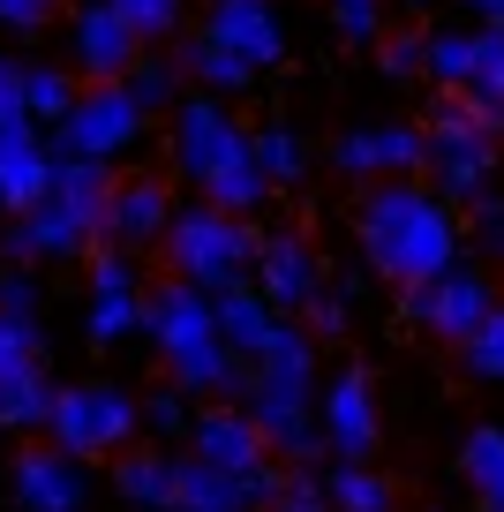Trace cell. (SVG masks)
Returning <instances> with one entry per match:
<instances>
[{
	"mask_svg": "<svg viewBox=\"0 0 504 512\" xmlns=\"http://www.w3.org/2000/svg\"><path fill=\"white\" fill-rule=\"evenodd\" d=\"M362 256L369 272H384L399 294L429 287L459 264V219L452 204H437L414 181H384V189L362 196Z\"/></svg>",
	"mask_w": 504,
	"mask_h": 512,
	"instance_id": "obj_1",
	"label": "cell"
},
{
	"mask_svg": "<svg viewBox=\"0 0 504 512\" xmlns=\"http://www.w3.org/2000/svg\"><path fill=\"white\" fill-rule=\"evenodd\" d=\"M143 332H151L158 354L174 362V384L189 400L196 392H219V400H241V392H249V362L226 354L219 324H211V294L166 279L158 294H143Z\"/></svg>",
	"mask_w": 504,
	"mask_h": 512,
	"instance_id": "obj_2",
	"label": "cell"
},
{
	"mask_svg": "<svg viewBox=\"0 0 504 512\" xmlns=\"http://www.w3.org/2000/svg\"><path fill=\"white\" fill-rule=\"evenodd\" d=\"M106 166L91 159H53V181L31 211H16V226L0 234V256L8 264H31V256H83L98 241V219H106Z\"/></svg>",
	"mask_w": 504,
	"mask_h": 512,
	"instance_id": "obj_3",
	"label": "cell"
},
{
	"mask_svg": "<svg viewBox=\"0 0 504 512\" xmlns=\"http://www.w3.org/2000/svg\"><path fill=\"white\" fill-rule=\"evenodd\" d=\"M497 166H504L497 128H489L459 91H437V113H429V128H422L429 196H437V204H482L489 181H497Z\"/></svg>",
	"mask_w": 504,
	"mask_h": 512,
	"instance_id": "obj_4",
	"label": "cell"
},
{
	"mask_svg": "<svg viewBox=\"0 0 504 512\" xmlns=\"http://www.w3.org/2000/svg\"><path fill=\"white\" fill-rule=\"evenodd\" d=\"M158 241H166V264H174L181 287L226 294V287H249L256 241H264V234H249V219H226V211H211V204H189V211L166 219Z\"/></svg>",
	"mask_w": 504,
	"mask_h": 512,
	"instance_id": "obj_5",
	"label": "cell"
},
{
	"mask_svg": "<svg viewBox=\"0 0 504 512\" xmlns=\"http://www.w3.org/2000/svg\"><path fill=\"white\" fill-rule=\"evenodd\" d=\"M38 430L53 437V452L91 460V452H121L143 422H136V400H128V392H113V384H61Z\"/></svg>",
	"mask_w": 504,
	"mask_h": 512,
	"instance_id": "obj_6",
	"label": "cell"
},
{
	"mask_svg": "<svg viewBox=\"0 0 504 512\" xmlns=\"http://www.w3.org/2000/svg\"><path fill=\"white\" fill-rule=\"evenodd\" d=\"M136 136H143V106L128 98V83H91V91H76V106H68L61 151H53V159H91V166H106V159H121Z\"/></svg>",
	"mask_w": 504,
	"mask_h": 512,
	"instance_id": "obj_7",
	"label": "cell"
},
{
	"mask_svg": "<svg viewBox=\"0 0 504 512\" xmlns=\"http://www.w3.org/2000/svg\"><path fill=\"white\" fill-rule=\"evenodd\" d=\"M399 309H407L422 332H437V339H459L467 347L474 332H482V317L497 309V294H489V279L482 272H467V264H452L444 279H429V287H407L399 294Z\"/></svg>",
	"mask_w": 504,
	"mask_h": 512,
	"instance_id": "obj_8",
	"label": "cell"
},
{
	"mask_svg": "<svg viewBox=\"0 0 504 512\" xmlns=\"http://www.w3.org/2000/svg\"><path fill=\"white\" fill-rule=\"evenodd\" d=\"M174 159H181V174L204 189L211 174H226L234 159H249V136L234 128V113H226L219 98H189L181 121H174Z\"/></svg>",
	"mask_w": 504,
	"mask_h": 512,
	"instance_id": "obj_9",
	"label": "cell"
},
{
	"mask_svg": "<svg viewBox=\"0 0 504 512\" xmlns=\"http://www.w3.org/2000/svg\"><path fill=\"white\" fill-rule=\"evenodd\" d=\"M204 38H211V46H226L234 61H249V68H271L286 53V23H279L271 0H211Z\"/></svg>",
	"mask_w": 504,
	"mask_h": 512,
	"instance_id": "obj_10",
	"label": "cell"
},
{
	"mask_svg": "<svg viewBox=\"0 0 504 512\" xmlns=\"http://www.w3.org/2000/svg\"><path fill=\"white\" fill-rule=\"evenodd\" d=\"M68 46H76V68L91 83H121L136 68V31L113 16V0H83L76 23H68Z\"/></svg>",
	"mask_w": 504,
	"mask_h": 512,
	"instance_id": "obj_11",
	"label": "cell"
},
{
	"mask_svg": "<svg viewBox=\"0 0 504 512\" xmlns=\"http://www.w3.org/2000/svg\"><path fill=\"white\" fill-rule=\"evenodd\" d=\"M324 272H316V249L301 234H264L256 241V294L271 309H309Z\"/></svg>",
	"mask_w": 504,
	"mask_h": 512,
	"instance_id": "obj_12",
	"label": "cell"
},
{
	"mask_svg": "<svg viewBox=\"0 0 504 512\" xmlns=\"http://www.w3.org/2000/svg\"><path fill=\"white\" fill-rule=\"evenodd\" d=\"M324 452H339V460H362L369 445H377V392H369V369H339L324 392Z\"/></svg>",
	"mask_w": 504,
	"mask_h": 512,
	"instance_id": "obj_13",
	"label": "cell"
},
{
	"mask_svg": "<svg viewBox=\"0 0 504 512\" xmlns=\"http://www.w3.org/2000/svg\"><path fill=\"white\" fill-rule=\"evenodd\" d=\"M166 219H174L166 181H121V189H106V219H98V234H106L121 256H136V249H151V241L166 234Z\"/></svg>",
	"mask_w": 504,
	"mask_h": 512,
	"instance_id": "obj_14",
	"label": "cell"
},
{
	"mask_svg": "<svg viewBox=\"0 0 504 512\" xmlns=\"http://www.w3.org/2000/svg\"><path fill=\"white\" fill-rule=\"evenodd\" d=\"M189 460L219 467V475H249V467H264V437H256V422L241 415V407H211V415L189 422Z\"/></svg>",
	"mask_w": 504,
	"mask_h": 512,
	"instance_id": "obj_15",
	"label": "cell"
},
{
	"mask_svg": "<svg viewBox=\"0 0 504 512\" xmlns=\"http://www.w3.org/2000/svg\"><path fill=\"white\" fill-rule=\"evenodd\" d=\"M16 505L23 512H83V460H68V452H53V445H38V452H23L16 460Z\"/></svg>",
	"mask_w": 504,
	"mask_h": 512,
	"instance_id": "obj_16",
	"label": "cell"
},
{
	"mask_svg": "<svg viewBox=\"0 0 504 512\" xmlns=\"http://www.w3.org/2000/svg\"><path fill=\"white\" fill-rule=\"evenodd\" d=\"M414 166H422V128H407V121H377V128H347V136H339V174L399 181V174H414Z\"/></svg>",
	"mask_w": 504,
	"mask_h": 512,
	"instance_id": "obj_17",
	"label": "cell"
},
{
	"mask_svg": "<svg viewBox=\"0 0 504 512\" xmlns=\"http://www.w3.org/2000/svg\"><path fill=\"white\" fill-rule=\"evenodd\" d=\"M53 181V151L38 144V128H0V211H31Z\"/></svg>",
	"mask_w": 504,
	"mask_h": 512,
	"instance_id": "obj_18",
	"label": "cell"
},
{
	"mask_svg": "<svg viewBox=\"0 0 504 512\" xmlns=\"http://www.w3.org/2000/svg\"><path fill=\"white\" fill-rule=\"evenodd\" d=\"M211 324H219V339H226L234 362H256L264 339L279 332V309H271L256 287H226V294H211Z\"/></svg>",
	"mask_w": 504,
	"mask_h": 512,
	"instance_id": "obj_19",
	"label": "cell"
},
{
	"mask_svg": "<svg viewBox=\"0 0 504 512\" xmlns=\"http://www.w3.org/2000/svg\"><path fill=\"white\" fill-rule=\"evenodd\" d=\"M459 98H467V106L504 136V31H497V23H482V31H474V83H467Z\"/></svg>",
	"mask_w": 504,
	"mask_h": 512,
	"instance_id": "obj_20",
	"label": "cell"
},
{
	"mask_svg": "<svg viewBox=\"0 0 504 512\" xmlns=\"http://www.w3.org/2000/svg\"><path fill=\"white\" fill-rule=\"evenodd\" d=\"M174 512H241V475L204 460H174Z\"/></svg>",
	"mask_w": 504,
	"mask_h": 512,
	"instance_id": "obj_21",
	"label": "cell"
},
{
	"mask_svg": "<svg viewBox=\"0 0 504 512\" xmlns=\"http://www.w3.org/2000/svg\"><path fill=\"white\" fill-rule=\"evenodd\" d=\"M249 159H256V174H264V189H294L301 166H309V151H301V136L286 121H264L249 136Z\"/></svg>",
	"mask_w": 504,
	"mask_h": 512,
	"instance_id": "obj_22",
	"label": "cell"
},
{
	"mask_svg": "<svg viewBox=\"0 0 504 512\" xmlns=\"http://www.w3.org/2000/svg\"><path fill=\"white\" fill-rule=\"evenodd\" d=\"M113 490H121V505H136V512H174V460L136 452V460H121Z\"/></svg>",
	"mask_w": 504,
	"mask_h": 512,
	"instance_id": "obj_23",
	"label": "cell"
},
{
	"mask_svg": "<svg viewBox=\"0 0 504 512\" xmlns=\"http://www.w3.org/2000/svg\"><path fill=\"white\" fill-rule=\"evenodd\" d=\"M324 505L331 512H392V482L369 475L362 460H339V467H331V482H324Z\"/></svg>",
	"mask_w": 504,
	"mask_h": 512,
	"instance_id": "obj_24",
	"label": "cell"
},
{
	"mask_svg": "<svg viewBox=\"0 0 504 512\" xmlns=\"http://www.w3.org/2000/svg\"><path fill=\"white\" fill-rule=\"evenodd\" d=\"M467 482L482 490V512H504V430L497 422L467 430Z\"/></svg>",
	"mask_w": 504,
	"mask_h": 512,
	"instance_id": "obj_25",
	"label": "cell"
},
{
	"mask_svg": "<svg viewBox=\"0 0 504 512\" xmlns=\"http://www.w3.org/2000/svg\"><path fill=\"white\" fill-rule=\"evenodd\" d=\"M46 407H53L46 369H31V377H0V430H38Z\"/></svg>",
	"mask_w": 504,
	"mask_h": 512,
	"instance_id": "obj_26",
	"label": "cell"
},
{
	"mask_svg": "<svg viewBox=\"0 0 504 512\" xmlns=\"http://www.w3.org/2000/svg\"><path fill=\"white\" fill-rule=\"evenodd\" d=\"M422 68L437 76V91H467L474 83V31H429Z\"/></svg>",
	"mask_w": 504,
	"mask_h": 512,
	"instance_id": "obj_27",
	"label": "cell"
},
{
	"mask_svg": "<svg viewBox=\"0 0 504 512\" xmlns=\"http://www.w3.org/2000/svg\"><path fill=\"white\" fill-rule=\"evenodd\" d=\"M68 106H76V83H68L61 68L23 61V113H31V128L38 121H68Z\"/></svg>",
	"mask_w": 504,
	"mask_h": 512,
	"instance_id": "obj_28",
	"label": "cell"
},
{
	"mask_svg": "<svg viewBox=\"0 0 504 512\" xmlns=\"http://www.w3.org/2000/svg\"><path fill=\"white\" fill-rule=\"evenodd\" d=\"M31 369H46V332H38V317L0 309V377H31Z\"/></svg>",
	"mask_w": 504,
	"mask_h": 512,
	"instance_id": "obj_29",
	"label": "cell"
},
{
	"mask_svg": "<svg viewBox=\"0 0 504 512\" xmlns=\"http://www.w3.org/2000/svg\"><path fill=\"white\" fill-rule=\"evenodd\" d=\"M174 68H196V76H204L211 91H241V83L256 76L249 61H234V53H226V46H211V38H189V46H181V61H174Z\"/></svg>",
	"mask_w": 504,
	"mask_h": 512,
	"instance_id": "obj_30",
	"label": "cell"
},
{
	"mask_svg": "<svg viewBox=\"0 0 504 512\" xmlns=\"http://www.w3.org/2000/svg\"><path fill=\"white\" fill-rule=\"evenodd\" d=\"M331 8V31L347 38V46H377L384 38V8H392V0H324Z\"/></svg>",
	"mask_w": 504,
	"mask_h": 512,
	"instance_id": "obj_31",
	"label": "cell"
},
{
	"mask_svg": "<svg viewBox=\"0 0 504 512\" xmlns=\"http://www.w3.org/2000/svg\"><path fill=\"white\" fill-rule=\"evenodd\" d=\"M136 324H143L136 294H91V317H83V332H91V339H106V347H113V339L136 332Z\"/></svg>",
	"mask_w": 504,
	"mask_h": 512,
	"instance_id": "obj_32",
	"label": "cell"
},
{
	"mask_svg": "<svg viewBox=\"0 0 504 512\" xmlns=\"http://www.w3.org/2000/svg\"><path fill=\"white\" fill-rule=\"evenodd\" d=\"M467 369L474 377H489V384H504V302L482 317V332L467 339Z\"/></svg>",
	"mask_w": 504,
	"mask_h": 512,
	"instance_id": "obj_33",
	"label": "cell"
},
{
	"mask_svg": "<svg viewBox=\"0 0 504 512\" xmlns=\"http://www.w3.org/2000/svg\"><path fill=\"white\" fill-rule=\"evenodd\" d=\"M113 16H121L128 31H136V46H143V38H166L181 23V0H113Z\"/></svg>",
	"mask_w": 504,
	"mask_h": 512,
	"instance_id": "obj_34",
	"label": "cell"
},
{
	"mask_svg": "<svg viewBox=\"0 0 504 512\" xmlns=\"http://www.w3.org/2000/svg\"><path fill=\"white\" fill-rule=\"evenodd\" d=\"M347 279H339V287H316V302L309 309H301V332H309V339H339V332H347Z\"/></svg>",
	"mask_w": 504,
	"mask_h": 512,
	"instance_id": "obj_35",
	"label": "cell"
},
{
	"mask_svg": "<svg viewBox=\"0 0 504 512\" xmlns=\"http://www.w3.org/2000/svg\"><path fill=\"white\" fill-rule=\"evenodd\" d=\"M136 422H143V430H158V437L189 430V392H181V384H158L151 400H136Z\"/></svg>",
	"mask_w": 504,
	"mask_h": 512,
	"instance_id": "obj_36",
	"label": "cell"
},
{
	"mask_svg": "<svg viewBox=\"0 0 504 512\" xmlns=\"http://www.w3.org/2000/svg\"><path fill=\"white\" fill-rule=\"evenodd\" d=\"M422 53H429V31H392V38H377V68H384V76H422Z\"/></svg>",
	"mask_w": 504,
	"mask_h": 512,
	"instance_id": "obj_37",
	"label": "cell"
},
{
	"mask_svg": "<svg viewBox=\"0 0 504 512\" xmlns=\"http://www.w3.org/2000/svg\"><path fill=\"white\" fill-rule=\"evenodd\" d=\"M467 226H474V249L489 256V264H504V196L489 189L482 204H467Z\"/></svg>",
	"mask_w": 504,
	"mask_h": 512,
	"instance_id": "obj_38",
	"label": "cell"
},
{
	"mask_svg": "<svg viewBox=\"0 0 504 512\" xmlns=\"http://www.w3.org/2000/svg\"><path fill=\"white\" fill-rule=\"evenodd\" d=\"M128 98H136L143 113L174 106V61H136V68H128Z\"/></svg>",
	"mask_w": 504,
	"mask_h": 512,
	"instance_id": "obj_39",
	"label": "cell"
},
{
	"mask_svg": "<svg viewBox=\"0 0 504 512\" xmlns=\"http://www.w3.org/2000/svg\"><path fill=\"white\" fill-rule=\"evenodd\" d=\"M286 497V467L279 460H264V467H249L241 475V512H271Z\"/></svg>",
	"mask_w": 504,
	"mask_h": 512,
	"instance_id": "obj_40",
	"label": "cell"
},
{
	"mask_svg": "<svg viewBox=\"0 0 504 512\" xmlns=\"http://www.w3.org/2000/svg\"><path fill=\"white\" fill-rule=\"evenodd\" d=\"M91 294H136V256L98 249V256H91Z\"/></svg>",
	"mask_w": 504,
	"mask_h": 512,
	"instance_id": "obj_41",
	"label": "cell"
},
{
	"mask_svg": "<svg viewBox=\"0 0 504 512\" xmlns=\"http://www.w3.org/2000/svg\"><path fill=\"white\" fill-rule=\"evenodd\" d=\"M271 512H331V505H324V482H316L309 467H294V475H286V497H279Z\"/></svg>",
	"mask_w": 504,
	"mask_h": 512,
	"instance_id": "obj_42",
	"label": "cell"
},
{
	"mask_svg": "<svg viewBox=\"0 0 504 512\" xmlns=\"http://www.w3.org/2000/svg\"><path fill=\"white\" fill-rule=\"evenodd\" d=\"M23 61H0V128H23Z\"/></svg>",
	"mask_w": 504,
	"mask_h": 512,
	"instance_id": "obj_43",
	"label": "cell"
},
{
	"mask_svg": "<svg viewBox=\"0 0 504 512\" xmlns=\"http://www.w3.org/2000/svg\"><path fill=\"white\" fill-rule=\"evenodd\" d=\"M0 309H8V317H31V309H38L31 272H0Z\"/></svg>",
	"mask_w": 504,
	"mask_h": 512,
	"instance_id": "obj_44",
	"label": "cell"
},
{
	"mask_svg": "<svg viewBox=\"0 0 504 512\" xmlns=\"http://www.w3.org/2000/svg\"><path fill=\"white\" fill-rule=\"evenodd\" d=\"M53 8H61V0H0V23H8V31H38Z\"/></svg>",
	"mask_w": 504,
	"mask_h": 512,
	"instance_id": "obj_45",
	"label": "cell"
},
{
	"mask_svg": "<svg viewBox=\"0 0 504 512\" xmlns=\"http://www.w3.org/2000/svg\"><path fill=\"white\" fill-rule=\"evenodd\" d=\"M459 8H474L482 23H497V16H504V0H459Z\"/></svg>",
	"mask_w": 504,
	"mask_h": 512,
	"instance_id": "obj_46",
	"label": "cell"
},
{
	"mask_svg": "<svg viewBox=\"0 0 504 512\" xmlns=\"http://www.w3.org/2000/svg\"><path fill=\"white\" fill-rule=\"evenodd\" d=\"M399 8H414V16H422V8H437V0H399Z\"/></svg>",
	"mask_w": 504,
	"mask_h": 512,
	"instance_id": "obj_47",
	"label": "cell"
},
{
	"mask_svg": "<svg viewBox=\"0 0 504 512\" xmlns=\"http://www.w3.org/2000/svg\"><path fill=\"white\" fill-rule=\"evenodd\" d=\"M497 31H504V16H497Z\"/></svg>",
	"mask_w": 504,
	"mask_h": 512,
	"instance_id": "obj_48",
	"label": "cell"
}]
</instances>
